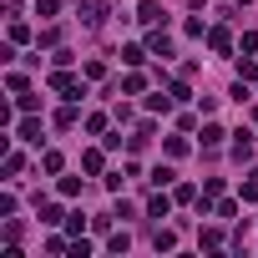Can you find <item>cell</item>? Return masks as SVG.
Returning <instances> with one entry per match:
<instances>
[{"instance_id": "5", "label": "cell", "mask_w": 258, "mask_h": 258, "mask_svg": "<svg viewBox=\"0 0 258 258\" xmlns=\"http://www.w3.org/2000/svg\"><path fill=\"white\" fill-rule=\"evenodd\" d=\"M51 86H56V91H66V96H81V86H76L66 71H56V76H51Z\"/></svg>"}, {"instance_id": "3", "label": "cell", "mask_w": 258, "mask_h": 258, "mask_svg": "<svg viewBox=\"0 0 258 258\" xmlns=\"http://www.w3.org/2000/svg\"><path fill=\"white\" fill-rule=\"evenodd\" d=\"M16 132H21V142H41V121H36V116H26Z\"/></svg>"}, {"instance_id": "4", "label": "cell", "mask_w": 258, "mask_h": 258, "mask_svg": "<svg viewBox=\"0 0 258 258\" xmlns=\"http://www.w3.org/2000/svg\"><path fill=\"white\" fill-rule=\"evenodd\" d=\"M142 21H147V26H167V16H162L157 0H147V6H142Z\"/></svg>"}, {"instance_id": "6", "label": "cell", "mask_w": 258, "mask_h": 258, "mask_svg": "<svg viewBox=\"0 0 258 258\" xmlns=\"http://www.w3.org/2000/svg\"><path fill=\"white\" fill-rule=\"evenodd\" d=\"M147 46H152V51H157V56H172V41H167V36H162V31H152V36H147Z\"/></svg>"}, {"instance_id": "12", "label": "cell", "mask_w": 258, "mask_h": 258, "mask_svg": "<svg viewBox=\"0 0 258 258\" xmlns=\"http://www.w3.org/2000/svg\"><path fill=\"white\" fill-rule=\"evenodd\" d=\"M142 86H147V81H142V76H137V71H132V76H126V81H121V91H126V96H137V91H142Z\"/></svg>"}, {"instance_id": "10", "label": "cell", "mask_w": 258, "mask_h": 258, "mask_svg": "<svg viewBox=\"0 0 258 258\" xmlns=\"http://www.w3.org/2000/svg\"><path fill=\"white\" fill-rule=\"evenodd\" d=\"M121 61H126V66H142L147 56H142V46H121Z\"/></svg>"}, {"instance_id": "1", "label": "cell", "mask_w": 258, "mask_h": 258, "mask_svg": "<svg viewBox=\"0 0 258 258\" xmlns=\"http://www.w3.org/2000/svg\"><path fill=\"white\" fill-rule=\"evenodd\" d=\"M101 21H106V6H101V0L81 6V26H86V31H101Z\"/></svg>"}, {"instance_id": "14", "label": "cell", "mask_w": 258, "mask_h": 258, "mask_svg": "<svg viewBox=\"0 0 258 258\" xmlns=\"http://www.w3.org/2000/svg\"><path fill=\"white\" fill-rule=\"evenodd\" d=\"M203 248H223V233L218 228H203Z\"/></svg>"}, {"instance_id": "13", "label": "cell", "mask_w": 258, "mask_h": 258, "mask_svg": "<svg viewBox=\"0 0 258 258\" xmlns=\"http://www.w3.org/2000/svg\"><path fill=\"white\" fill-rule=\"evenodd\" d=\"M56 126H61V132H66V126H76V111H71V106H61V111H56Z\"/></svg>"}, {"instance_id": "9", "label": "cell", "mask_w": 258, "mask_h": 258, "mask_svg": "<svg viewBox=\"0 0 258 258\" xmlns=\"http://www.w3.org/2000/svg\"><path fill=\"white\" fill-rule=\"evenodd\" d=\"M248 152H253V142H248V132H238V142H233V157H238V162H248Z\"/></svg>"}, {"instance_id": "11", "label": "cell", "mask_w": 258, "mask_h": 258, "mask_svg": "<svg viewBox=\"0 0 258 258\" xmlns=\"http://www.w3.org/2000/svg\"><path fill=\"white\" fill-rule=\"evenodd\" d=\"M243 203H258V172H248V182H243Z\"/></svg>"}, {"instance_id": "7", "label": "cell", "mask_w": 258, "mask_h": 258, "mask_svg": "<svg viewBox=\"0 0 258 258\" xmlns=\"http://www.w3.org/2000/svg\"><path fill=\"white\" fill-rule=\"evenodd\" d=\"M208 46H213V51H228V46H233V36L218 26V31H208Z\"/></svg>"}, {"instance_id": "8", "label": "cell", "mask_w": 258, "mask_h": 258, "mask_svg": "<svg viewBox=\"0 0 258 258\" xmlns=\"http://www.w3.org/2000/svg\"><path fill=\"white\" fill-rule=\"evenodd\" d=\"M218 142H223V126L208 121V126H203V147H218Z\"/></svg>"}, {"instance_id": "2", "label": "cell", "mask_w": 258, "mask_h": 258, "mask_svg": "<svg viewBox=\"0 0 258 258\" xmlns=\"http://www.w3.org/2000/svg\"><path fill=\"white\" fill-rule=\"evenodd\" d=\"M152 248H157V253L177 248V233H172V228H157V233H152Z\"/></svg>"}]
</instances>
